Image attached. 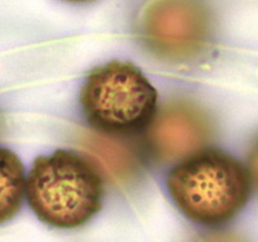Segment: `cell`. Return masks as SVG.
I'll list each match as a JSON object with an SVG mask.
<instances>
[{
  "label": "cell",
  "instance_id": "cell-1",
  "mask_svg": "<svg viewBox=\"0 0 258 242\" xmlns=\"http://www.w3.org/2000/svg\"><path fill=\"white\" fill-rule=\"evenodd\" d=\"M26 196L40 220L73 229L88 223L101 210L102 177L85 156L58 149L36 158L27 177Z\"/></svg>",
  "mask_w": 258,
  "mask_h": 242
},
{
  "label": "cell",
  "instance_id": "cell-2",
  "mask_svg": "<svg viewBox=\"0 0 258 242\" xmlns=\"http://www.w3.org/2000/svg\"><path fill=\"white\" fill-rule=\"evenodd\" d=\"M169 195L190 220L203 225L225 224L250 197L252 181L243 164L221 151L187 158L169 173Z\"/></svg>",
  "mask_w": 258,
  "mask_h": 242
},
{
  "label": "cell",
  "instance_id": "cell-3",
  "mask_svg": "<svg viewBox=\"0 0 258 242\" xmlns=\"http://www.w3.org/2000/svg\"><path fill=\"white\" fill-rule=\"evenodd\" d=\"M80 103L96 129L106 134H131L155 116L158 93L137 66L115 59L87 76Z\"/></svg>",
  "mask_w": 258,
  "mask_h": 242
},
{
  "label": "cell",
  "instance_id": "cell-4",
  "mask_svg": "<svg viewBox=\"0 0 258 242\" xmlns=\"http://www.w3.org/2000/svg\"><path fill=\"white\" fill-rule=\"evenodd\" d=\"M213 15L204 0H154L141 34L150 52L172 62L197 58L213 36Z\"/></svg>",
  "mask_w": 258,
  "mask_h": 242
},
{
  "label": "cell",
  "instance_id": "cell-5",
  "mask_svg": "<svg viewBox=\"0 0 258 242\" xmlns=\"http://www.w3.org/2000/svg\"><path fill=\"white\" fill-rule=\"evenodd\" d=\"M213 124L202 107L188 101H172L150 121L147 147L160 163L194 155L211 142Z\"/></svg>",
  "mask_w": 258,
  "mask_h": 242
},
{
  "label": "cell",
  "instance_id": "cell-6",
  "mask_svg": "<svg viewBox=\"0 0 258 242\" xmlns=\"http://www.w3.org/2000/svg\"><path fill=\"white\" fill-rule=\"evenodd\" d=\"M82 144L112 183L123 186L137 177L140 158L126 143L102 134H85Z\"/></svg>",
  "mask_w": 258,
  "mask_h": 242
},
{
  "label": "cell",
  "instance_id": "cell-7",
  "mask_svg": "<svg viewBox=\"0 0 258 242\" xmlns=\"http://www.w3.org/2000/svg\"><path fill=\"white\" fill-rule=\"evenodd\" d=\"M25 191L24 164L15 152L0 147V224L18 213Z\"/></svg>",
  "mask_w": 258,
  "mask_h": 242
},
{
  "label": "cell",
  "instance_id": "cell-8",
  "mask_svg": "<svg viewBox=\"0 0 258 242\" xmlns=\"http://www.w3.org/2000/svg\"><path fill=\"white\" fill-rule=\"evenodd\" d=\"M249 177L252 183L254 184L258 190V138L253 143L252 149L249 153Z\"/></svg>",
  "mask_w": 258,
  "mask_h": 242
},
{
  "label": "cell",
  "instance_id": "cell-9",
  "mask_svg": "<svg viewBox=\"0 0 258 242\" xmlns=\"http://www.w3.org/2000/svg\"><path fill=\"white\" fill-rule=\"evenodd\" d=\"M66 2H70V3H87V2H91V0H66Z\"/></svg>",
  "mask_w": 258,
  "mask_h": 242
}]
</instances>
